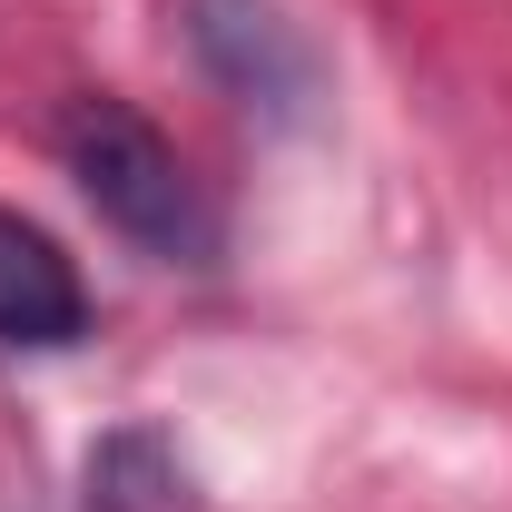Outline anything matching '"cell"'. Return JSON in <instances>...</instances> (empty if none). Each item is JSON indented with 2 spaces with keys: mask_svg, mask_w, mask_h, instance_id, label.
<instances>
[{
  "mask_svg": "<svg viewBox=\"0 0 512 512\" xmlns=\"http://www.w3.org/2000/svg\"><path fill=\"white\" fill-rule=\"evenodd\" d=\"M178 40L217 79V99H237L247 119H266V128L316 119L325 60H316V40H306V20L286 0H178Z\"/></svg>",
  "mask_w": 512,
  "mask_h": 512,
  "instance_id": "cell-2",
  "label": "cell"
},
{
  "mask_svg": "<svg viewBox=\"0 0 512 512\" xmlns=\"http://www.w3.org/2000/svg\"><path fill=\"white\" fill-rule=\"evenodd\" d=\"M79 335H89V286H79L69 247L40 217L0 207V345L50 355V345H79Z\"/></svg>",
  "mask_w": 512,
  "mask_h": 512,
  "instance_id": "cell-3",
  "label": "cell"
},
{
  "mask_svg": "<svg viewBox=\"0 0 512 512\" xmlns=\"http://www.w3.org/2000/svg\"><path fill=\"white\" fill-rule=\"evenodd\" d=\"M50 138H60L69 188L89 197L138 256H158V266H207V256H217V217H207L188 158H178V138L158 119H138L109 89H89V99L60 109Z\"/></svg>",
  "mask_w": 512,
  "mask_h": 512,
  "instance_id": "cell-1",
  "label": "cell"
}]
</instances>
